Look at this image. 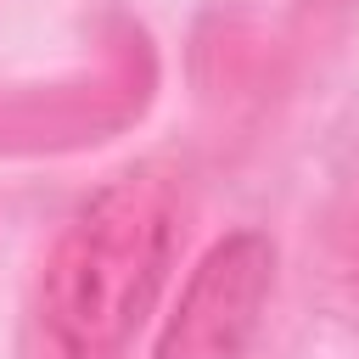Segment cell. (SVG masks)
I'll list each match as a JSON object with an SVG mask.
<instances>
[{
  "instance_id": "cell-1",
  "label": "cell",
  "mask_w": 359,
  "mask_h": 359,
  "mask_svg": "<svg viewBox=\"0 0 359 359\" xmlns=\"http://www.w3.org/2000/svg\"><path fill=\"white\" fill-rule=\"evenodd\" d=\"M180 252V196L163 174L107 180L62 230L45 280L39 325L56 359H123L151 314Z\"/></svg>"
},
{
  "instance_id": "cell-2",
  "label": "cell",
  "mask_w": 359,
  "mask_h": 359,
  "mask_svg": "<svg viewBox=\"0 0 359 359\" xmlns=\"http://www.w3.org/2000/svg\"><path fill=\"white\" fill-rule=\"evenodd\" d=\"M269 280H275V247L258 230L224 236L191 269L151 359H247L258 314L269 303Z\"/></svg>"
}]
</instances>
